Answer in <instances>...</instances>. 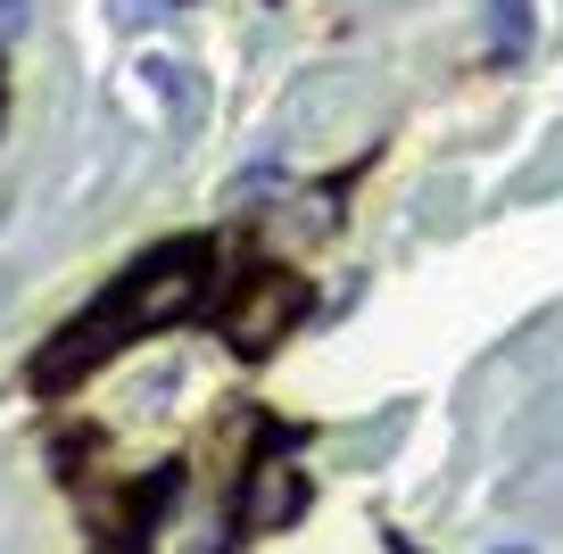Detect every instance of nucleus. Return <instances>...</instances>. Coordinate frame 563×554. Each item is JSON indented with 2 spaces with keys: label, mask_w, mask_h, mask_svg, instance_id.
Here are the masks:
<instances>
[{
  "label": "nucleus",
  "mask_w": 563,
  "mask_h": 554,
  "mask_svg": "<svg viewBox=\"0 0 563 554\" xmlns=\"http://www.w3.org/2000/svg\"><path fill=\"white\" fill-rule=\"evenodd\" d=\"M208 274H216V248H208V241H166L158 257L124 265V274L108 281V290L91 298V307H84V314H75V323H67V331H58V340L34 356V381H42V389L84 381L91 364H108L124 340L183 323V314L208 298Z\"/></svg>",
  "instance_id": "nucleus-1"
},
{
  "label": "nucleus",
  "mask_w": 563,
  "mask_h": 554,
  "mask_svg": "<svg viewBox=\"0 0 563 554\" xmlns=\"http://www.w3.org/2000/svg\"><path fill=\"white\" fill-rule=\"evenodd\" d=\"M307 323V281L299 274H241V298L224 307V340L241 347V356H265V347H282L290 331Z\"/></svg>",
  "instance_id": "nucleus-2"
},
{
  "label": "nucleus",
  "mask_w": 563,
  "mask_h": 554,
  "mask_svg": "<svg viewBox=\"0 0 563 554\" xmlns=\"http://www.w3.org/2000/svg\"><path fill=\"white\" fill-rule=\"evenodd\" d=\"M224 538H232V513L199 497L191 472H175L158 521H150V554H224Z\"/></svg>",
  "instance_id": "nucleus-3"
},
{
  "label": "nucleus",
  "mask_w": 563,
  "mask_h": 554,
  "mask_svg": "<svg viewBox=\"0 0 563 554\" xmlns=\"http://www.w3.org/2000/svg\"><path fill=\"white\" fill-rule=\"evenodd\" d=\"M307 505L299 488V464H249V488H241V530H265V521H290Z\"/></svg>",
  "instance_id": "nucleus-4"
},
{
  "label": "nucleus",
  "mask_w": 563,
  "mask_h": 554,
  "mask_svg": "<svg viewBox=\"0 0 563 554\" xmlns=\"http://www.w3.org/2000/svg\"><path fill=\"white\" fill-rule=\"evenodd\" d=\"M522 42H530V0H489V51L522 58Z\"/></svg>",
  "instance_id": "nucleus-5"
},
{
  "label": "nucleus",
  "mask_w": 563,
  "mask_h": 554,
  "mask_svg": "<svg viewBox=\"0 0 563 554\" xmlns=\"http://www.w3.org/2000/svg\"><path fill=\"white\" fill-rule=\"evenodd\" d=\"M117 9H124V18H175L183 0H117Z\"/></svg>",
  "instance_id": "nucleus-6"
},
{
  "label": "nucleus",
  "mask_w": 563,
  "mask_h": 554,
  "mask_svg": "<svg viewBox=\"0 0 563 554\" xmlns=\"http://www.w3.org/2000/svg\"><path fill=\"white\" fill-rule=\"evenodd\" d=\"M0 34H25V0H0Z\"/></svg>",
  "instance_id": "nucleus-7"
}]
</instances>
